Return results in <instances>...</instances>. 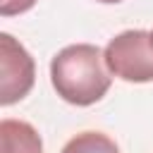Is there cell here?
<instances>
[{
  "label": "cell",
  "instance_id": "cell-1",
  "mask_svg": "<svg viewBox=\"0 0 153 153\" xmlns=\"http://www.w3.org/2000/svg\"><path fill=\"white\" fill-rule=\"evenodd\" d=\"M50 81L62 100L76 108H86L108 93L112 74L98 45L74 43L55 53L50 60Z\"/></svg>",
  "mask_w": 153,
  "mask_h": 153
},
{
  "label": "cell",
  "instance_id": "cell-2",
  "mask_svg": "<svg viewBox=\"0 0 153 153\" xmlns=\"http://www.w3.org/2000/svg\"><path fill=\"white\" fill-rule=\"evenodd\" d=\"M112 76L129 84L153 81V33L143 29H127L108 41L103 50Z\"/></svg>",
  "mask_w": 153,
  "mask_h": 153
},
{
  "label": "cell",
  "instance_id": "cell-3",
  "mask_svg": "<svg viewBox=\"0 0 153 153\" xmlns=\"http://www.w3.org/2000/svg\"><path fill=\"white\" fill-rule=\"evenodd\" d=\"M36 81V65L29 50L10 33H0V103L22 100Z\"/></svg>",
  "mask_w": 153,
  "mask_h": 153
},
{
  "label": "cell",
  "instance_id": "cell-4",
  "mask_svg": "<svg viewBox=\"0 0 153 153\" xmlns=\"http://www.w3.org/2000/svg\"><path fill=\"white\" fill-rule=\"evenodd\" d=\"M0 153H43L41 134L24 120L5 117L0 122Z\"/></svg>",
  "mask_w": 153,
  "mask_h": 153
},
{
  "label": "cell",
  "instance_id": "cell-5",
  "mask_svg": "<svg viewBox=\"0 0 153 153\" xmlns=\"http://www.w3.org/2000/svg\"><path fill=\"white\" fill-rule=\"evenodd\" d=\"M60 153H120V148L103 131H81L72 136Z\"/></svg>",
  "mask_w": 153,
  "mask_h": 153
},
{
  "label": "cell",
  "instance_id": "cell-6",
  "mask_svg": "<svg viewBox=\"0 0 153 153\" xmlns=\"http://www.w3.org/2000/svg\"><path fill=\"white\" fill-rule=\"evenodd\" d=\"M33 5H36V0H2V2H0V14H2V17L22 14V12L31 10Z\"/></svg>",
  "mask_w": 153,
  "mask_h": 153
},
{
  "label": "cell",
  "instance_id": "cell-7",
  "mask_svg": "<svg viewBox=\"0 0 153 153\" xmlns=\"http://www.w3.org/2000/svg\"><path fill=\"white\" fill-rule=\"evenodd\" d=\"M96 2H103V5H117V2H122V0H96Z\"/></svg>",
  "mask_w": 153,
  "mask_h": 153
},
{
  "label": "cell",
  "instance_id": "cell-8",
  "mask_svg": "<svg viewBox=\"0 0 153 153\" xmlns=\"http://www.w3.org/2000/svg\"><path fill=\"white\" fill-rule=\"evenodd\" d=\"M151 33H153V31H151Z\"/></svg>",
  "mask_w": 153,
  "mask_h": 153
}]
</instances>
